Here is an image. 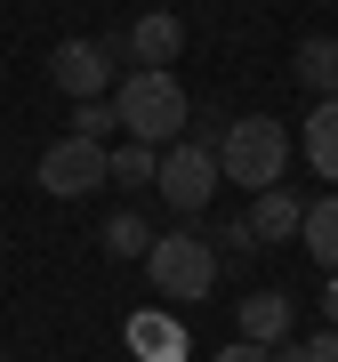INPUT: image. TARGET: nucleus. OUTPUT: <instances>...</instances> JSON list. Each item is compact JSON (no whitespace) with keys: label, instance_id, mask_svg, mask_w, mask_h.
Instances as JSON below:
<instances>
[{"label":"nucleus","instance_id":"12","mask_svg":"<svg viewBox=\"0 0 338 362\" xmlns=\"http://www.w3.org/2000/svg\"><path fill=\"white\" fill-rule=\"evenodd\" d=\"M298 81L314 97H338V40H298Z\"/></svg>","mask_w":338,"mask_h":362},{"label":"nucleus","instance_id":"14","mask_svg":"<svg viewBox=\"0 0 338 362\" xmlns=\"http://www.w3.org/2000/svg\"><path fill=\"white\" fill-rule=\"evenodd\" d=\"M129 338H137V354H145V362H185V330H177V322H153V314H145Z\"/></svg>","mask_w":338,"mask_h":362},{"label":"nucleus","instance_id":"5","mask_svg":"<svg viewBox=\"0 0 338 362\" xmlns=\"http://www.w3.org/2000/svg\"><path fill=\"white\" fill-rule=\"evenodd\" d=\"M113 177V145H97V137H57V145H40V194H57V202H81V194H97V185Z\"/></svg>","mask_w":338,"mask_h":362},{"label":"nucleus","instance_id":"18","mask_svg":"<svg viewBox=\"0 0 338 362\" xmlns=\"http://www.w3.org/2000/svg\"><path fill=\"white\" fill-rule=\"evenodd\" d=\"M209 250H218V258L234 250V258H242V250H258V233H250V218H226L218 233H209Z\"/></svg>","mask_w":338,"mask_h":362},{"label":"nucleus","instance_id":"1","mask_svg":"<svg viewBox=\"0 0 338 362\" xmlns=\"http://www.w3.org/2000/svg\"><path fill=\"white\" fill-rule=\"evenodd\" d=\"M113 121H121L137 145L169 153V145L185 137V121H194V105H185L177 73H161V65H129V73H121V89H113Z\"/></svg>","mask_w":338,"mask_h":362},{"label":"nucleus","instance_id":"10","mask_svg":"<svg viewBox=\"0 0 338 362\" xmlns=\"http://www.w3.org/2000/svg\"><path fill=\"white\" fill-rule=\"evenodd\" d=\"M298 226H306V202L282 194V185H266V194L250 202V233H258V242H298Z\"/></svg>","mask_w":338,"mask_h":362},{"label":"nucleus","instance_id":"2","mask_svg":"<svg viewBox=\"0 0 338 362\" xmlns=\"http://www.w3.org/2000/svg\"><path fill=\"white\" fill-rule=\"evenodd\" d=\"M218 169H226V185H242V194L282 185V169H290V129H282L274 113L226 121V129H218Z\"/></svg>","mask_w":338,"mask_h":362},{"label":"nucleus","instance_id":"6","mask_svg":"<svg viewBox=\"0 0 338 362\" xmlns=\"http://www.w3.org/2000/svg\"><path fill=\"white\" fill-rule=\"evenodd\" d=\"M113 65H121V49H113V40H57V57H49V81H57V89H65V97L81 105V97H105Z\"/></svg>","mask_w":338,"mask_h":362},{"label":"nucleus","instance_id":"4","mask_svg":"<svg viewBox=\"0 0 338 362\" xmlns=\"http://www.w3.org/2000/svg\"><path fill=\"white\" fill-rule=\"evenodd\" d=\"M145 282L161 298H209L218 290V250H209V233H153V250H145Z\"/></svg>","mask_w":338,"mask_h":362},{"label":"nucleus","instance_id":"15","mask_svg":"<svg viewBox=\"0 0 338 362\" xmlns=\"http://www.w3.org/2000/svg\"><path fill=\"white\" fill-rule=\"evenodd\" d=\"M153 169H161V153H153V145H113V185H153Z\"/></svg>","mask_w":338,"mask_h":362},{"label":"nucleus","instance_id":"11","mask_svg":"<svg viewBox=\"0 0 338 362\" xmlns=\"http://www.w3.org/2000/svg\"><path fill=\"white\" fill-rule=\"evenodd\" d=\"M298 242H306V258L322 266V274H338V194L306 202V226H298Z\"/></svg>","mask_w":338,"mask_h":362},{"label":"nucleus","instance_id":"20","mask_svg":"<svg viewBox=\"0 0 338 362\" xmlns=\"http://www.w3.org/2000/svg\"><path fill=\"white\" fill-rule=\"evenodd\" d=\"M322 314H330V330H338V274L322 282Z\"/></svg>","mask_w":338,"mask_h":362},{"label":"nucleus","instance_id":"3","mask_svg":"<svg viewBox=\"0 0 338 362\" xmlns=\"http://www.w3.org/2000/svg\"><path fill=\"white\" fill-rule=\"evenodd\" d=\"M218 185H226V169H218V137H177L161 153L153 169V194L177 209V218H202L209 202H218Z\"/></svg>","mask_w":338,"mask_h":362},{"label":"nucleus","instance_id":"17","mask_svg":"<svg viewBox=\"0 0 338 362\" xmlns=\"http://www.w3.org/2000/svg\"><path fill=\"white\" fill-rule=\"evenodd\" d=\"M274 362H338V330L322 322L314 338H290V346H274Z\"/></svg>","mask_w":338,"mask_h":362},{"label":"nucleus","instance_id":"21","mask_svg":"<svg viewBox=\"0 0 338 362\" xmlns=\"http://www.w3.org/2000/svg\"><path fill=\"white\" fill-rule=\"evenodd\" d=\"M0 362H8V346H0Z\"/></svg>","mask_w":338,"mask_h":362},{"label":"nucleus","instance_id":"7","mask_svg":"<svg viewBox=\"0 0 338 362\" xmlns=\"http://www.w3.org/2000/svg\"><path fill=\"white\" fill-rule=\"evenodd\" d=\"M177 49H185V25H177L169 8H145L137 25H129V40H121V57H137V65H161V73H169V57H177Z\"/></svg>","mask_w":338,"mask_h":362},{"label":"nucleus","instance_id":"16","mask_svg":"<svg viewBox=\"0 0 338 362\" xmlns=\"http://www.w3.org/2000/svg\"><path fill=\"white\" fill-rule=\"evenodd\" d=\"M65 129H73V137H97V145H105V137H113V129H121V121H113V105H105V97H81V105H73V121H65Z\"/></svg>","mask_w":338,"mask_h":362},{"label":"nucleus","instance_id":"19","mask_svg":"<svg viewBox=\"0 0 338 362\" xmlns=\"http://www.w3.org/2000/svg\"><path fill=\"white\" fill-rule=\"evenodd\" d=\"M209 362H274V346H250V338H234V346H218Z\"/></svg>","mask_w":338,"mask_h":362},{"label":"nucleus","instance_id":"13","mask_svg":"<svg viewBox=\"0 0 338 362\" xmlns=\"http://www.w3.org/2000/svg\"><path fill=\"white\" fill-rule=\"evenodd\" d=\"M145 250H153V226H145L137 209L105 218V258H137V266H145Z\"/></svg>","mask_w":338,"mask_h":362},{"label":"nucleus","instance_id":"8","mask_svg":"<svg viewBox=\"0 0 338 362\" xmlns=\"http://www.w3.org/2000/svg\"><path fill=\"white\" fill-rule=\"evenodd\" d=\"M234 322H242L250 346H290V298L282 290H250L234 306Z\"/></svg>","mask_w":338,"mask_h":362},{"label":"nucleus","instance_id":"9","mask_svg":"<svg viewBox=\"0 0 338 362\" xmlns=\"http://www.w3.org/2000/svg\"><path fill=\"white\" fill-rule=\"evenodd\" d=\"M298 145H306V169H314V177L338 185V97H314V113H306Z\"/></svg>","mask_w":338,"mask_h":362}]
</instances>
